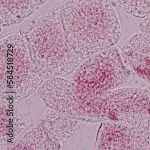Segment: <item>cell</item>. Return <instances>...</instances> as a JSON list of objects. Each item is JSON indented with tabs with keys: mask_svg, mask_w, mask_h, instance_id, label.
<instances>
[{
	"mask_svg": "<svg viewBox=\"0 0 150 150\" xmlns=\"http://www.w3.org/2000/svg\"><path fill=\"white\" fill-rule=\"evenodd\" d=\"M128 65L150 85V42L142 34L134 35L122 50Z\"/></svg>",
	"mask_w": 150,
	"mask_h": 150,
	"instance_id": "obj_6",
	"label": "cell"
},
{
	"mask_svg": "<svg viewBox=\"0 0 150 150\" xmlns=\"http://www.w3.org/2000/svg\"><path fill=\"white\" fill-rule=\"evenodd\" d=\"M13 105L1 100V144L7 150L23 134L26 127L25 120Z\"/></svg>",
	"mask_w": 150,
	"mask_h": 150,
	"instance_id": "obj_9",
	"label": "cell"
},
{
	"mask_svg": "<svg viewBox=\"0 0 150 150\" xmlns=\"http://www.w3.org/2000/svg\"><path fill=\"white\" fill-rule=\"evenodd\" d=\"M143 105L144 107L145 111L148 125L150 128V88L147 90L146 94L143 102Z\"/></svg>",
	"mask_w": 150,
	"mask_h": 150,
	"instance_id": "obj_12",
	"label": "cell"
},
{
	"mask_svg": "<svg viewBox=\"0 0 150 150\" xmlns=\"http://www.w3.org/2000/svg\"><path fill=\"white\" fill-rule=\"evenodd\" d=\"M109 0H69L60 6L67 39L83 61L116 45L121 25Z\"/></svg>",
	"mask_w": 150,
	"mask_h": 150,
	"instance_id": "obj_1",
	"label": "cell"
},
{
	"mask_svg": "<svg viewBox=\"0 0 150 150\" xmlns=\"http://www.w3.org/2000/svg\"><path fill=\"white\" fill-rule=\"evenodd\" d=\"M43 78L20 33L1 38V100L12 104L27 98L40 86Z\"/></svg>",
	"mask_w": 150,
	"mask_h": 150,
	"instance_id": "obj_4",
	"label": "cell"
},
{
	"mask_svg": "<svg viewBox=\"0 0 150 150\" xmlns=\"http://www.w3.org/2000/svg\"><path fill=\"white\" fill-rule=\"evenodd\" d=\"M40 121L57 139L62 142L73 137L84 123L52 109Z\"/></svg>",
	"mask_w": 150,
	"mask_h": 150,
	"instance_id": "obj_10",
	"label": "cell"
},
{
	"mask_svg": "<svg viewBox=\"0 0 150 150\" xmlns=\"http://www.w3.org/2000/svg\"><path fill=\"white\" fill-rule=\"evenodd\" d=\"M113 6L131 16L144 18L150 15V0H109Z\"/></svg>",
	"mask_w": 150,
	"mask_h": 150,
	"instance_id": "obj_11",
	"label": "cell"
},
{
	"mask_svg": "<svg viewBox=\"0 0 150 150\" xmlns=\"http://www.w3.org/2000/svg\"><path fill=\"white\" fill-rule=\"evenodd\" d=\"M150 129L117 120L101 122L96 140L97 150H149Z\"/></svg>",
	"mask_w": 150,
	"mask_h": 150,
	"instance_id": "obj_5",
	"label": "cell"
},
{
	"mask_svg": "<svg viewBox=\"0 0 150 150\" xmlns=\"http://www.w3.org/2000/svg\"><path fill=\"white\" fill-rule=\"evenodd\" d=\"M47 0H1V26L11 27L22 22Z\"/></svg>",
	"mask_w": 150,
	"mask_h": 150,
	"instance_id": "obj_8",
	"label": "cell"
},
{
	"mask_svg": "<svg viewBox=\"0 0 150 150\" xmlns=\"http://www.w3.org/2000/svg\"><path fill=\"white\" fill-rule=\"evenodd\" d=\"M135 74L122 50L115 46L85 59L74 69L69 80L77 106L82 107L106 92L123 88Z\"/></svg>",
	"mask_w": 150,
	"mask_h": 150,
	"instance_id": "obj_3",
	"label": "cell"
},
{
	"mask_svg": "<svg viewBox=\"0 0 150 150\" xmlns=\"http://www.w3.org/2000/svg\"><path fill=\"white\" fill-rule=\"evenodd\" d=\"M20 34L43 77L68 75L83 62L67 39L59 6L36 17L21 29Z\"/></svg>",
	"mask_w": 150,
	"mask_h": 150,
	"instance_id": "obj_2",
	"label": "cell"
},
{
	"mask_svg": "<svg viewBox=\"0 0 150 150\" xmlns=\"http://www.w3.org/2000/svg\"><path fill=\"white\" fill-rule=\"evenodd\" d=\"M63 142L57 139L39 120L8 150H59Z\"/></svg>",
	"mask_w": 150,
	"mask_h": 150,
	"instance_id": "obj_7",
	"label": "cell"
}]
</instances>
